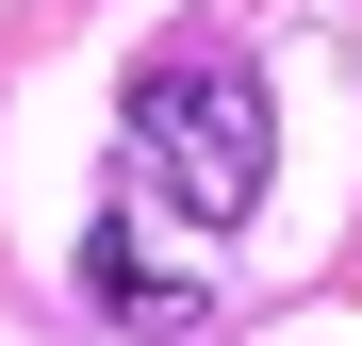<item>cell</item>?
<instances>
[{
  "label": "cell",
  "mask_w": 362,
  "mask_h": 346,
  "mask_svg": "<svg viewBox=\"0 0 362 346\" xmlns=\"http://www.w3.org/2000/svg\"><path fill=\"white\" fill-rule=\"evenodd\" d=\"M132 182L165 214H198V231H247L264 182H280V99L247 50H214V33H181L132 67Z\"/></svg>",
  "instance_id": "cell-1"
}]
</instances>
